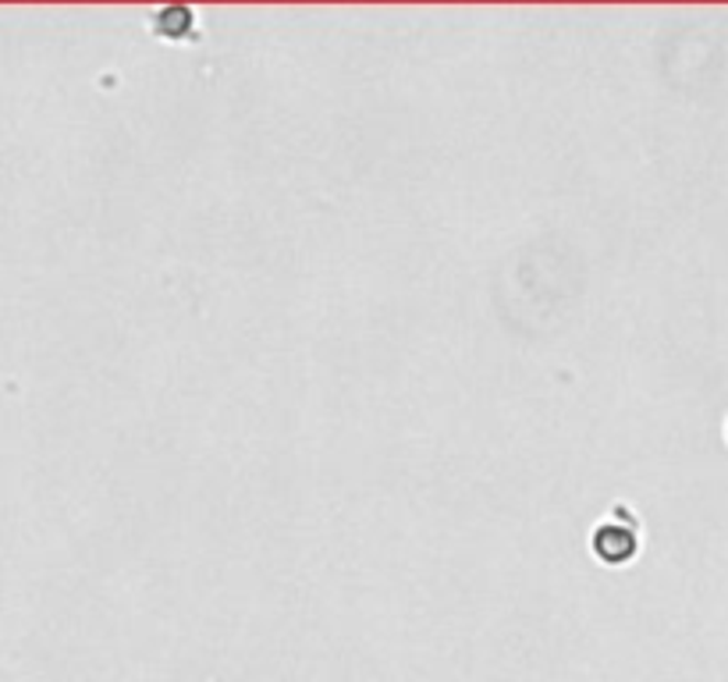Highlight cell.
<instances>
[{"label": "cell", "instance_id": "1", "mask_svg": "<svg viewBox=\"0 0 728 682\" xmlns=\"http://www.w3.org/2000/svg\"><path fill=\"white\" fill-rule=\"evenodd\" d=\"M594 544H597L600 558H608V562H626V558L637 551V540H632V534L615 530V526H604Z\"/></svg>", "mask_w": 728, "mask_h": 682}]
</instances>
